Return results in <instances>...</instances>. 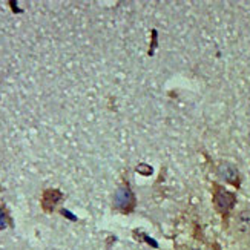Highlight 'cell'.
<instances>
[{"instance_id": "cell-1", "label": "cell", "mask_w": 250, "mask_h": 250, "mask_svg": "<svg viewBox=\"0 0 250 250\" xmlns=\"http://www.w3.org/2000/svg\"><path fill=\"white\" fill-rule=\"evenodd\" d=\"M133 204H135V198L129 186L123 184L120 186L114 194V207L120 210L123 214H128L129 210H132Z\"/></svg>"}, {"instance_id": "cell-2", "label": "cell", "mask_w": 250, "mask_h": 250, "mask_svg": "<svg viewBox=\"0 0 250 250\" xmlns=\"http://www.w3.org/2000/svg\"><path fill=\"white\" fill-rule=\"evenodd\" d=\"M235 201H236V198H235V195L232 194V192H227L223 187L215 186L214 204H215V209L221 215H229V212L235 206Z\"/></svg>"}, {"instance_id": "cell-3", "label": "cell", "mask_w": 250, "mask_h": 250, "mask_svg": "<svg viewBox=\"0 0 250 250\" xmlns=\"http://www.w3.org/2000/svg\"><path fill=\"white\" fill-rule=\"evenodd\" d=\"M63 200V194L59 189H46L42 195V209L46 214L54 212L57 204Z\"/></svg>"}, {"instance_id": "cell-4", "label": "cell", "mask_w": 250, "mask_h": 250, "mask_svg": "<svg viewBox=\"0 0 250 250\" xmlns=\"http://www.w3.org/2000/svg\"><path fill=\"white\" fill-rule=\"evenodd\" d=\"M218 175L233 186H239V172L232 163H221L218 166Z\"/></svg>"}, {"instance_id": "cell-5", "label": "cell", "mask_w": 250, "mask_h": 250, "mask_svg": "<svg viewBox=\"0 0 250 250\" xmlns=\"http://www.w3.org/2000/svg\"><path fill=\"white\" fill-rule=\"evenodd\" d=\"M233 226L239 235H250V207L238 212L233 221Z\"/></svg>"}, {"instance_id": "cell-6", "label": "cell", "mask_w": 250, "mask_h": 250, "mask_svg": "<svg viewBox=\"0 0 250 250\" xmlns=\"http://www.w3.org/2000/svg\"><path fill=\"white\" fill-rule=\"evenodd\" d=\"M13 221H11V217H9L8 210L5 207H0V230L6 229L8 226H11Z\"/></svg>"}]
</instances>
